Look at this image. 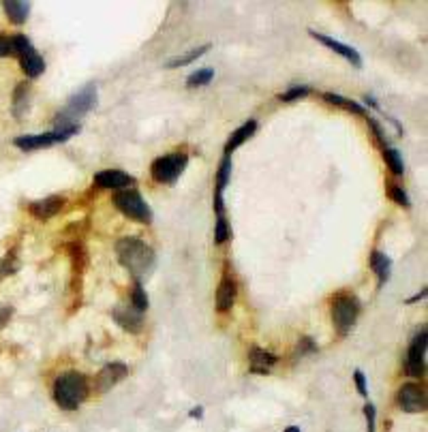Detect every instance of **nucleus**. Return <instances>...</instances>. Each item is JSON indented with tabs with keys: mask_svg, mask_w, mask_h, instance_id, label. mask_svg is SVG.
Instances as JSON below:
<instances>
[{
	"mask_svg": "<svg viewBox=\"0 0 428 432\" xmlns=\"http://www.w3.org/2000/svg\"><path fill=\"white\" fill-rule=\"evenodd\" d=\"M116 255L120 266L133 276L135 283H144L156 266L154 250L141 238H120L116 242Z\"/></svg>",
	"mask_w": 428,
	"mask_h": 432,
	"instance_id": "obj_1",
	"label": "nucleus"
},
{
	"mask_svg": "<svg viewBox=\"0 0 428 432\" xmlns=\"http://www.w3.org/2000/svg\"><path fill=\"white\" fill-rule=\"evenodd\" d=\"M54 400L64 411H75L88 398V379L77 370H69L56 377L52 387Z\"/></svg>",
	"mask_w": 428,
	"mask_h": 432,
	"instance_id": "obj_2",
	"label": "nucleus"
},
{
	"mask_svg": "<svg viewBox=\"0 0 428 432\" xmlns=\"http://www.w3.org/2000/svg\"><path fill=\"white\" fill-rule=\"evenodd\" d=\"M360 315V302L352 293H338L332 300V323L338 336H347Z\"/></svg>",
	"mask_w": 428,
	"mask_h": 432,
	"instance_id": "obj_3",
	"label": "nucleus"
},
{
	"mask_svg": "<svg viewBox=\"0 0 428 432\" xmlns=\"http://www.w3.org/2000/svg\"><path fill=\"white\" fill-rule=\"evenodd\" d=\"M187 165H189V154L185 152H171V154L158 156L152 160V167H150L152 180L158 185H174L183 176Z\"/></svg>",
	"mask_w": 428,
	"mask_h": 432,
	"instance_id": "obj_4",
	"label": "nucleus"
},
{
	"mask_svg": "<svg viewBox=\"0 0 428 432\" xmlns=\"http://www.w3.org/2000/svg\"><path fill=\"white\" fill-rule=\"evenodd\" d=\"M114 206L127 216V218H133V221H139V223H150L152 221V210L150 206L144 202V197L135 191V189H125V191H118L114 195Z\"/></svg>",
	"mask_w": 428,
	"mask_h": 432,
	"instance_id": "obj_5",
	"label": "nucleus"
},
{
	"mask_svg": "<svg viewBox=\"0 0 428 432\" xmlns=\"http://www.w3.org/2000/svg\"><path fill=\"white\" fill-rule=\"evenodd\" d=\"M13 47H16V56L22 62V71L30 77L37 79L39 75H43L45 71V60L43 56L35 49V45L30 43V39L26 35H13Z\"/></svg>",
	"mask_w": 428,
	"mask_h": 432,
	"instance_id": "obj_6",
	"label": "nucleus"
},
{
	"mask_svg": "<svg viewBox=\"0 0 428 432\" xmlns=\"http://www.w3.org/2000/svg\"><path fill=\"white\" fill-rule=\"evenodd\" d=\"M426 347H428V329L422 327L417 336L409 344V354H407V375L417 379L426 370Z\"/></svg>",
	"mask_w": 428,
	"mask_h": 432,
	"instance_id": "obj_7",
	"label": "nucleus"
},
{
	"mask_svg": "<svg viewBox=\"0 0 428 432\" xmlns=\"http://www.w3.org/2000/svg\"><path fill=\"white\" fill-rule=\"evenodd\" d=\"M398 404L403 407L405 413H422L426 409V394L420 383H403L398 390Z\"/></svg>",
	"mask_w": 428,
	"mask_h": 432,
	"instance_id": "obj_8",
	"label": "nucleus"
},
{
	"mask_svg": "<svg viewBox=\"0 0 428 432\" xmlns=\"http://www.w3.org/2000/svg\"><path fill=\"white\" fill-rule=\"evenodd\" d=\"M308 35L315 39V41H319L321 45H325V47H330L334 54H338V56H342L345 60H349L354 66H362V58H360V54L354 49V47H349V45H345V43H340V41H336V39H332V37H328V35H321V33H317V30H308Z\"/></svg>",
	"mask_w": 428,
	"mask_h": 432,
	"instance_id": "obj_9",
	"label": "nucleus"
},
{
	"mask_svg": "<svg viewBox=\"0 0 428 432\" xmlns=\"http://www.w3.org/2000/svg\"><path fill=\"white\" fill-rule=\"evenodd\" d=\"M66 141L60 133L56 131H50V133H39V135H20L16 137V146L20 150H41V148H50L54 144H62Z\"/></svg>",
	"mask_w": 428,
	"mask_h": 432,
	"instance_id": "obj_10",
	"label": "nucleus"
},
{
	"mask_svg": "<svg viewBox=\"0 0 428 432\" xmlns=\"http://www.w3.org/2000/svg\"><path fill=\"white\" fill-rule=\"evenodd\" d=\"M127 375H129V366H125V364H120V362H112V364H108V366L97 375V390H99L101 394H105V392H110L112 387H116Z\"/></svg>",
	"mask_w": 428,
	"mask_h": 432,
	"instance_id": "obj_11",
	"label": "nucleus"
},
{
	"mask_svg": "<svg viewBox=\"0 0 428 432\" xmlns=\"http://www.w3.org/2000/svg\"><path fill=\"white\" fill-rule=\"evenodd\" d=\"M133 182H135V178L125 174L122 169H103V171H99V174L95 176V185L99 189H114V191H118V189L131 187Z\"/></svg>",
	"mask_w": 428,
	"mask_h": 432,
	"instance_id": "obj_12",
	"label": "nucleus"
},
{
	"mask_svg": "<svg viewBox=\"0 0 428 432\" xmlns=\"http://www.w3.org/2000/svg\"><path fill=\"white\" fill-rule=\"evenodd\" d=\"M112 317H114V321H116L122 329H127V332H131V334H139L141 327H144V317H141V313L135 310L133 306H116V308L112 310Z\"/></svg>",
	"mask_w": 428,
	"mask_h": 432,
	"instance_id": "obj_13",
	"label": "nucleus"
},
{
	"mask_svg": "<svg viewBox=\"0 0 428 432\" xmlns=\"http://www.w3.org/2000/svg\"><path fill=\"white\" fill-rule=\"evenodd\" d=\"M64 206V197L62 195H52V197H45V199H39V202H33L28 206V212L39 218V221H47L52 216H56Z\"/></svg>",
	"mask_w": 428,
	"mask_h": 432,
	"instance_id": "obj_14",
	"label": "nucleus"
},
{
	"mask_svg": "<svg viewBox=\"0 0 428 432\" xmlns=\"http://www.w3.org/2000/svg\"><path fill=\"white\" fill-rule=\"evenodd\" d=\"M236 293H238V285H236V281L231 279V274L225 272L223 279H221V283H219V289H216V308H219L221 313L231 310V306H233V302H236Z\"/></svg>",
	"mask_w": 428,
	"mask_h": 432,
	"instance_id": "obj_15",
	"label": "nucleus"
},
{
	"mask_svg": "<svg viewBox=\"0 0 428 432\" xmlns=\"http://www.w3.org/2000/svg\"><path fill=\"white\" fill-rule=\"evenodd\" d=\"M279 362V358L266 349H260V347H253L248 351V364H250V373H257V375H268L270 368Z\"/></svg>",
	"mask_w": 428,
	"mask_h": 432,
	"instance_id": "obj_16",
	"label": "nucleus"
},
{
	"mask_svg": "<svg viewBox=\"0 0 428 432\" xmlns=\"http://www.w3.org/2000/svg\"><path fill=\"white\" fill-rule=\"evenodd\" d=\"M255 131H257V120H255V118H248L242 127H238V129L229 135V139H227V144H225V156H231V152L238 150L244 141H248V137H253Z\"/></svg>",
	"mask_w": 428,
	"mask_h": 432,
	"instance_id": "obj_17",
	"label": "nucleus"
},
{
	"mask_svg": "<svg viewBox=\"0 0 428 432\" xmlns=\"http://www.w3.org/2000/svg\"><path fill=\"white\" fill-rule=\"evenodd\" d=\"M371 268H373V272L377 274V279H379V287H381V285L388 283V279H390V272H392V259H390L386 252H381V250H373V252H371Z\"/></svg>",
	"mask_w": 428,
	"mask_h": 432,
	"instance_id": "obj_18",
	"label": "nucleus"
},
{
	"mask_svg": "<svg viewBox=\"0 0 428 432\" xmlns=\"http://www.w3.org/2000/svg\"><path fill=\"white\" fill-rule=\"evenodd\" d=\"M3 9H5L7 18H9L13 24H24V22L28 20V16H30L33 5H30V3H22V0H5Z\"/></svg>",
	"mask_w": 428,
	"mask_h": 432,
	"instance_id": "obj_19",
	"label": "nucleus"
},
{
	"mask_svg": "<svg viewBox=\"0 0 428 432\" xmlns=\"http://www.w3.org/2000/svg\"><path fill=\"white\" fill-rule=\"evenodd\" d=\"M28 107H30V86L26 81H22V83H18V88L13 93V116L18 120L24 118Z\"/></svg>",
	"mask_w": 428,
	"mask_h": 432,
	"instance_id": "obj_20",
	"label": "nucleus"
},
{
	"mask_svg": "<svg viewBox=\"0 0 428 432\" xmlns=\"http://www.w3.org/2000/svg\"><path fill=\"white\" fill-rule=\"evenodd\" d=\"M323 99H325L328 103L336 105V107H342V110L352 112V114H358V116H364V114H366L364 105H360V103H356V101H352V99H345V97H340V95H334V93H325V95H323Z\"/></svg>",
	"mask_w": 428,
	"mask_h": 432,
	"instance_id": "obj_21",
	"label": "nucleus"
},
{
	"mask_svg": "<svg viewBox=\"0 0 428 432\" xmlns=\"http://www.w3.org/2000/svg\"><path fill=\"white\" fill-rule=\"evenodd\" d=\"M210 49V45L206 43V45H202V47H195V49H191V52H187V54H183V56H176V58H171L169 62H167V69H178V66H187V64H191V62H195L197 58H202L206 52Z\"/></svg>",
	"mask_w": 428,
	"mask_h": 432,
	"instance_id": "obj_22",
	"label": "nucleus"
},
{
	"mask_svg": "<svg viewBox=\"0 0 428 432\" xmlns=\"http://www.w3.org/2000/svg\"><path fill=\"white\" fill-rule=\"evenodd\" d=\"M383 160L388 163L390 171L394 176H403L405 174V163H403V154L396 148H383Z\"/></svg>",
	"mask_w": 428,
	"mask_h": 432,
	"instance_id": "obj_23",
	"label": "nucleus"
},
{
	"mask_svg": "<svg viewBox=\"0 0 428 432\" xmlns=\"http://www.w3.org/2000/svg\"><path fill=\"white\" fill-rule=\"evenodd\" d=\"M212 77H214V69H210V66H206V69H197L195 73H191V75L187 77V86H189V88H199V86L210 83Z\"/></svg>",
	"mask_w": 428,
	"mask_h": 432,
	"instance_id": "obj_24",
	"label": "nucleus"
},
{
	"mask_svg": "<svg viewBox=\"0 0 428 432\" xmlns=\"http://www.w3.org/2000/svg\"><path fill=\"white\" fill-rule=\"evenodd\" d=\"M229 176H231V156H223V160H221V165H219V171H216V185H214V189L225 193V187H227V182H229Z\"/></svg>",
	"mask_w": 428,
	"mask_h": 432,
	"instance_id": "obj_25",
	"label": "nucleus"
},
{
	"mask_svg": "<svg viewBox=\"0 0 428 432\" xmlns=\"http://www.w3.org/2000/svg\"><path fill=\"white\" fill-rule=\"evenodd\" d=\"M148 296H146V291H144V285L141 283H135L133 285V293H131V306L135 308V310H139L141 315L148 310Z\"/></svg>",
	"mask_w": 428,
	"mask_h": 432,
	"instance_id": "obj_26",
	"label": "nucleus"
},
{
	"mask_svg": "<svg viewBox=\"0 0 428 432\" xmlns=\"http://www.w3.org/2000/svg\"><path fill=\"white\" fill-rule=\"evenodd\" d=\"M388 195H390L392 202H396V204L403 206V208H409V206H411V199H409V195L405 193V189L398 187V185H394V182H388Z\"/></svg>",
	"mask_w": 428,
	"mask_h": 432,
	"instance_id": "obj_27",
	"label": "nucleus"
},
{
	"mask_svg": "<svg viewBox=\"0 0 428 432\" xmlns=\"http://www.w3.org/2000/svg\"><path fill=\"white\" fill-rule=\"evenodd\" d=\"M308 95H311L308 86H291L287 93H281V95H279V101L289 103V101H296V99H302V97H308Z\"/></svg>",
	"mask_w": 428,
	"mask_h": 432,
	"instance_id": "obj_28",
	"label": "nucleus"
},
{
	"mask_svg": "<svg viewBox=\"0 0 428 432\" xmlns=\"http://www.w3.org/2000/svg\"><path fill=\"white\" fill-rule=\"evenodd\" d=\"M231 235V229H229V223H227V216L223 218H216V225H214V242L216 244H225Z\"/></svg>",
	"mask_w": 428,
	"mask_h": 432,
	"instance_id": "obj_29",
	"label": "nucleus"
},
{
	"mask_svg": "<svg viewBox=\"0 0 428 432\" xmlns=\"http://www.w3.org/2000/svg\"><path fill=\"white\" fill-rule=\"evenodd\" d=\"M364 419H366V432H375V426H377V409L373 402H366L364 404Z\"/></svg>",
	"mask_w": 428,
	"mask_h": 432,
	"instance_id": "obj_30",
	"label": "nucleus"
},
{
	"mask_svg": "<svg viewBox=\"0 0 428 432\" xmlns=\"http://www.w3.org/2000/svg\"><path fill=\"white\" fill-rule=\"evenodd\" d=\"M7 56H16L13 37H5V35H0V58H7Z\"/></svg>",
	"mask_w": 428,
	"mask_h": 432,
	"instance_id": "obj_31",
	"label": "nucleus"
},
{
	"mask_svg": "<svg viewBox=\"0 0 428 432\" xmlns=\"http://www.w3.org/2000/svg\"><path fill=\"white\" fill-rule=\"evenodd\" d=\"M354 381H356L358 394H360L362 398H366V396H369V390H366V377H364V373H362L360 368L354 370Z\"/></svg>",
	"mask_w": 428,
	"mask_h": 432,
	"instance_id": "obj_32",
	"label": "nucleus"
},
{
	"mask_svg": "<svg viewBox=\"0 0 428 432\" xmlns=\"http://www.w3.org/2000/svg\"><path fill=\"white\" fill-rule=\"evenodd\" d=\"M315 349H317V344H315L313 338H302V340L298 342V354H300V356L311 354V351H315Z\"/></svg>",
	"mask_w": 428,
	"mask_h": 432,
	"instance_id": "obj_33",
	"label": "nucleus"
},
{
	"mask_svg": "<svg viewBox=\"0 0 428 432\" xmlns=\"http://www.w3.org/2000/svg\"><path fill=\"white\" fill-rule=\"evenodd\" d=\"M369 127L373 129V133H375L377 141H379V144H383V148H386V144H388V141H386V133H383V129L377 124V120H375V118H369Z\"/></svg>",
	"mask_w": 428,
	"mask_h": 432,
	"instance_id": "obj_34",
	"label": "nucleus"
},
{
	"mask_svg": "<svg viewBox=\"0 0 428 432\" xmlns=\"http://www.w3.org/2000/svg\"><path fill=\"white\" fill-rule=\"evenodd\" d=\"M13 317V308L11 306H5V304H0V329H3Z\"/></svg>",
	"mask_w": 428,
	"mask_h": 432,
	"instance_id": "obj_35",
	"label": "nucleus"
},
{
	"mask_svg": "<svg viewBox=\"0 0 428 432\" xmlns=\"http://www.w3.org/2000/svg\"><path fill=\"white\" fill-rule=\"evenodd\" d=\"M189 417H193V419H202V417H204V407H193V409L189 411Z\"/></svg>",
	"mask_w": 428,
	"mask_h": 432,
	"instance_id": "obj_36",
	"label": "nucleus"
},
{
	"mask_svg": "<svg viewBox=\"0 0 428 432\" xmlns=\"http://www.w3.org/2000/svg\"><path fill=\"white\" fill-rule=\"evenodd\" d=\"M424 298H426V289H422L420 293H415L413 298H409L407 304H415V302H420V300H424Z\"/></svg>",
	"mask_w": 428,
	"mask_h": 432,
	"instance_id": "obj_37",
	"label": "nucleus"
},
{
	"mask_svg": "<svg viewBox=\"0 0 428 432\" xmlns=\"http://www.w3.org/2000/svg\"><path fill=\"white\" fill-rule=\"evenodd\" d=\"M285 432H302L298 426H289V428H285Z\"/></svg>",
	"mask_w": 428,
	"mask_h": 432,
	"instance_id": "obj_38",
	"label": "nucleus"
}]
</instances>
